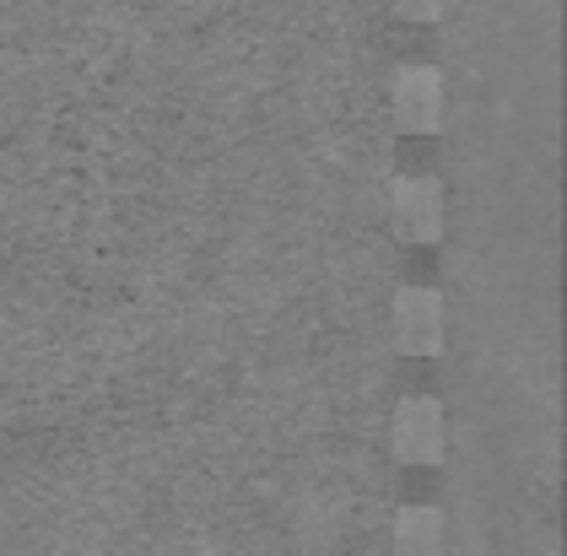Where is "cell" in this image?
Masks as SVG:
<instances>
[{
    "mask_svg": "<svg viewBox=\"0 0 567 556\" xmlns=\"http://www.w3.org/2000/svg\"><path fill=\"white\" fill-rule=\"evenodd\" d=\"M443 443H449V422H443V405L433 394H411V400L394 405L390 449L400 465H437Z\"/></svg>",
    "mask_w": 567,
    "mask_h": 556,
    "instance_id": "cell-1",
    "label": "cell"
},
{
    "mask_svg": "<svg viewBox=\"0 0 567 556\" xmlns=\"http://www.w3.org/2000/svg\"><path fill=\"white\" fill-rule=\"evenodd\" d=\"M390 325H394V346L405 357H437L443 351V330H449L443 292H433V287H405L390 308Z\"/></svg>",
    "mask_w": 567,
    "mask_h": 556,
    "instance_id": "cell-2",
    "label": "cell"
},
{
    "mask_svg": "<svg viewBox=\"0 0 567 556\" xmlns=\"http://www.w3.org/2000/svg\"><path fill=\"white\" fill-rule=\"evenodd\" d=\"M390 227L405 244H437L443 238V184L437 178H394L390 189Z\"/></svg>",
    "mask_w": 567,
    "mask_h": 556,
    "instance_id": "cell-3",
    "label": "cell"
},
{
    "mask_svg": "<svg viewBox=\"0 0 567 556\" xmlns=\"http://www.w3.org/2000/svg\"><path fill=\"white\" fill-rule=\"evenodd\" d=\"M394 125L411 130V135H433L443 125V76H437L433 65H411V71H400L394 76Z\"/></svg>",
    "mask_w": 567,
    "mask_h": 556,
    "instance_id": "cell-4",
    "label": "cell"
},
{
    "mask_svg": "<svg viewBox=\"0 0 567 556\" xmlns=\"http://www.w3.org/2000/svg\"><path fill=\"white\" fill-rule=\"evenodd\" d=\"M390 556H449V524L443 508H400L390 535Z\"/></svg>",
    "mask_w": 567,
    "mask_h": 556,
    "instance_id": "cell-5",
    "label": "cell"
},
{
    "mask_svg": "<svg viewBox=\"0 0 567 556\" xmlns=\"http://www.w3.org/2000/svg\"><path fill=\"white\" fill-rule=\"evenodd\" d=\"M437 6H443V0H400V11H405V17H416V22L437 17Z\"/></svg>",
    "mask_w": 567,
    "mask_h": 556,
    "instance_id": "cell-6",
    "label": "cell"
}]
</instances>
